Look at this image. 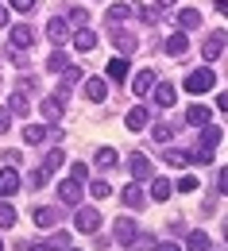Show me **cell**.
Returning <instances> with one entry per match:
<instances>
[{"label":"cell","mask_w":228,"mask_h":251,"mask_svg":"<svg viewBox=\"0 0 228 251\" xmlns=\"http://www.w3.org/2000/svg\"><path fill=\"white\" fill-rule=\"evenodd\" d=\"M221 50H225V39H221V35H217V39H209V43L201 47V54H205L209 62H213V58H221Z\"/></svg>","instance_id":"cell-22"},{"label":"cell","mask_w":228,"mask_h":251,"mask_svg":"<svg viewBox=\"0 0 228 251\" xmlns=\"http://www.w3.org/2000/svg\"><path fill=\"white\" fill-rule=\"evenodd\" d=\"M112 43H116L124 54H131V50L139 47V43H135V35H128V31H112Z\"/></svg>","instance_id":"cell-18"},{"label":"cell","mask_w":228,"mask_h":251,"mask_svg":"<svg viewBox=\"0 0 228 251\" xmlns=\"http://www.w3.org/2000/svg\"><path fill=\"white\" fill-rule=\"evenodd\" d=\"M8 4H12L16 12H31V8H35V0H8Z\"/></svg>","instance_id":"cell-40"},{"label":"cell","mask_w":228,"mask_h":251,"mask_svg":"<svg viewBox=\"0 0 228 251\" xmlns=\"http://www.w3.org/2000/svg\"><path fill=\"white\" fill-rule=\"evenodd\" d=\"M58 197H62L66 205H77V201H81V182H77V178H66L62 186H58Z\"/></svg>","instance_id":"cell-6"},{"label":"cell","mask_w":228,"mask_h":251,"mask_svg":"<svg viewBox=\"0 0 228 251\" xmlns=\"http://www.w3.org/2000/svg\"><path fill=\"white\" fill-rule=\"evenodd\" d=\"M12 224H16V209L0 197V228H12Z\"/></svg>","instance_id":"cell-28"},{"label":"cell","mask_w":228,"mask_h":251,"mask_svg":"<svg viewBox=\"0 0 228 251\" xmlns=\"http://www.w3.org/2000/svg\"><path fill=\"white\" fill-rule=\"evenodd\" d=\"M186 248L205 251V248H209V236H205V232H190V236H186Z\"/></svg>","instance_id":"cell-30"},{"label":"cell","mask_w":228,"mask_h":251,"mask_svg":"<svg viewBox=\"0 0 228 251\" xmlns=\"http://www.w3.org/2000/svg\"><path fill=\"white\" fill-rule=\"evenodd\" d=\"M20 174H16V166H4L0 170V197H12V193H20Z\"/></svg>","instance_id":"cell-3"},{"label":"cell","mask_w":228,"mask_h":251,"mask_svg":"<svg viewBox=\"0 0 228 251\" xmlns=\"http://www.w3.org/2000/svg\"><path fill=\"white\" fill-rule=\"evenodd\" d=\"M217 182H221V189L228 193V166H221V174H217Z\"/></svg>","instance_id":"cell-42"},{"label":"cell","mask_w":228,"mask_h":251,"mask_svg":"<svg viewBox=\"0 0 228 251\" xmlns=\"http://www.w3.org/2000/svg\"><path fill=\"white\" fill-rule=\"evenodd\" d=\"M151 85H155V70H139V74L131 77V93H135V97H147V93H151Z\"/></svg>","instance_id":"cell-5"},{"label":"cell","mask_w":228,"mask_h":251,"mask_svg":"<svg viewBox=\"0 0 228 251\" xmlns=\"http://www.w3.org/2000/svg\"><path fill=\"white\" fill-rule=\"evenodd\" d=\"M213 85H217V74H213V70H194V74L186 77V89H190V93H209Z\"/></svg>","instance_id":"cell-1"},{"label":"cell","mask_w":228,"mask_h":251,"mask_svg":"<svg viewBox=\"0 0 228 251\" xmlns=\"http://www.w3.org/2000/svg\"><path fill=\"white\" fill-rule=\"evenodd\" d=\"M155 139L166 143V139H170V124H155Z\"/></svg>","instance_id":"cell-39"},{"label":"cell","mask_w":228,"mask_h":251,"mask_svg":"<svg viewBox=\"0 0 228 251\" xmlns=\"http://www.w3.org/2000/svg\"><path fill=\"white\" fill-rule=\"evenodd\" d=\"M108 77H112V81H124V77H128V58H112V62H108Z\"/></svg>","instance_id":"cell-21"},{"label":"cell","mask_w":228,"mask_h":251,"mask_svg":"<svg viewBox=\"0 0 228 251\" xmlns=\"http://www.w3.org/2000/svg\"><path fill=\"white\" fill-rule=\"evenodd\" d=\"M151 97H155V104H159V108H170L178 93H174V85H166V81H163V85H151Z\"/></svg>","instance_id":"cell-7"},{"label":"cell","mask_w":228,"mask_h":251,"mask_svg":"<svg viewBox=\"0 0 228 251\" xmlns=\"http://www.w3.org/2000/svg\"><path fill=\"white\" fill-rule=\"evenodd\" d=\"M74 224H77V232L93 236V232L101 228V213H97V209H77V220H74Z\"/></svg>","instance_id":"cell-2"},{"label":"cell","mask_w":228,"mask_h":251,"mask_svg":"<svg viewBox=\"0 0 228 251\" xmlns=\"http://www.w3.org/2000/svg\"><path fill=\"white\" fill-rule=\"evenodd\" d=\"M47 178H51L47 166H35V170H31V186H47Z\"/></svg>","instance_id":"cell-36"},{"label":"cell","mask_w":228,"mask_h":251,"mask_svg":"<svg viewBox=\"0 0 228 251\" xmlns=\"http://www.w3.org/2000/svg\"><path fill=\"white\" fill-rule=\"evenodd\" d=\"M128 170H131V178H151V162H147V155H131Z\"/></svg>","instance_id":"cell-10"},{"label":"cell","mask_w":228,"mask_h":251,"mask_svg":"<svg viewBox=\"0 0 228 251\" xmlns=\"http://www.w3.org/2000/svg\"><path fill=\"white\" fill-rule=\"evenodd\" d=\"M197 186H201V182H197L194 174H186V178H182V182H178V186H174V189H182V193H194Z\"/></svg>","instance_id":"cell-37"},{"label":"cell","mask_w":228,"mask_h":251,"mask_svg":"<svg viewBox=\"0 0 228 251\" xmlns=\"http://www.w3.org/2000/svg\"><path fill=\"white\" fill-rule=\"evenodd\" d=\"M170 193H174V186H170L166 178H155V186H151V197H155V201H166Z\"/></svg>","instance_id":"cell-24"},{"label":"cell","mask_w":228,"mask_h":251,"mask_svg":"<svg viewBox=\"0 0 228 251\" xmlns=\"http://www.w3.org/2000/svg\"><path fill=\"white\" fill-rule=\"evenodd\" d=\"M8 120H12V112H8V108H0V135H4L8 127H12V124H8Z\"/></svg>","instance_id":"cell-41"},{"label":"cell","mask_w":228,"mask_h":251,"mask_svg":"<svg viewBox=\"0 0 228 251\" xmlns=\"http://www.w3.org/2000/svg\"><path fill=\"white\" fill-rule=\"evenodd\" d=\"M39 112H43L47 120H62V100H58V97H47V100L39 104Z\"/></svg>","instance_id":"cell-11"},{"label":"cell","mask_w":228,"mask_h":251,"mask_svg":"<svg viewBox=\"0 0 228 251\" xmlns=\"http://www.w3.org/2000/svg\"><path fill=\"white\" fill-rule=\"evenodd\" d=\"M201 143H205V151H213V147L221 143V127L217 124H201Z\"/></svg>","instance_id":"cell-15"},{"label":"cell","mask_w":228,"mask_h":251,"mask_svg":"<svg viewBox=\"0 0 228 251\" xmlns=\"http://www.w3.org/2000/svg\"><path fill=\"white\" fill-rule=\"evenodd\" d=\"M89 193H93V197H97V201H104V197H108V193H112V186H108V182H93V186H89Z\"/></svg>","instance_id":"cell-35"},{"label":"cell","mask_w":228,"mask_h":251,"mask_svg":"<svg viewBox=\"0 0 228 251\" xmlns=\"http://www.w3.org/2000/svg\"><path fill=\"white\" fill-rule=\"evenodd\" d=\"M35 224H39V228H54V220H58V213H54V209H39V205H35Z\"/></svg>","instance_id":"cell-17"},{"label":"cell","mask_w":228,"mask_h":251,"mask_svg":"<svg viewBox=\"0 0 228 251\" xmlns=\"http://www.w3.org/2000/svg\"><path fill=\"white\" fill-rule=\"evenodd\" d=\"M166 162H170V166H186V162H190V151H178V147H170V151H166Z\"/></svg>","instance_id":"cell-32"},{"label":"cell","mask_w":228,"mask_h":251,"mask_svg":"<svg viewBox=\"0 0 228 251\" xmlns=\"http://www.w3.org/2000/svg\"><path fill=\"white\" fill-rule=\"evenodd\" d=\"M131 240H135V224H131L128 217L116 220V244H131Z\"/></svg>","instance_id":"cell-16"},{"label":"cell","mask_w":228,"mask_h":251,"mask_svg":"<svg viewBox=\"0 0 228 251\" xmlns=\"http://www.w3.org/2000/svg\"><path fill=\"white\" fill-rule=\"evenodd\" d=\"M4 24H8V8H0V27H4Z\"/></svg>","instance_id":"cell-43"},{"label":"cell","mask_w":228,"mask_h":251,"mask_svg":"<svg viewBox=\"0 0 228 251\" xmlns=\"http://www.w3.org/2000/svg\"><path fill=\"white\" fill-rule=\"evenodd\" d=\"M70 178H77V182H85V178H89V170H85V162H74V166H70Z\"/></svg>","instance_id":"cell-38"},{"label":"cell","mask_w":228,"mask_h":251,"mask_svg":"<svg viewBox=\"0 0 228 251\" xmlns=\"http://www.w3.org/2000/svg\"><path fill=\"white\" fill-rule=\"evenodd\" d=\"M85 97H89V100H104V97H108V85H104L101 77H89V81H85Z\"/></svg>","instance_id":"cell-14"},{"label":"cell","mask_w":228,"mask_h":251,"mask_svg":"<svg viewBox=\"0 0 228 251\" xmlns=\"http://www.w3.org/2000/svg\"><path fill=\"white\" fill-rule=\"evenodd\" d=\"M47 35H51L54 43H66V35H70V27H66V20H51V24H47Z\"/></svg>","instance_id":"cell-19"},{"label":"cell","mask_w":228,"mask_h":251,"mask_svg":"<svg viewBox=\"0 0 228 251\" xmlns=\"http://www.w3.org/2000/svg\"><path fill=\"white\" fill-rule=\"evenodd\" d=\"M24 139H27V143H43V139H47V127L43 124H27L24 127Z\"/></svg>","instance_id":"cell-25"},{"label":"cell","mask_w":228,"mask_h":251,"mask_svg":"<svg viewBox=\"0 0 228 251\" xmlns=\"http://www.w3.org/2000/svg\"><path fill=\"white\" fill-rule=\"evenodd\" d=\"M135 12H139L143 24H159V16H163V8H135Z\"/></svg>","instance_id":"cell-34"},{"label":"cell","mask_w":228,"mask_h":251,"mask_svg":"<svg viewBox=\"0 0 228 251\" xmlns=\"http://www.w3.org/2000/svg\"><path fill=\"white\" fill-rule=\"evenodd\" d=\"M170 4H174V0H155V8H170Z\"/></svg>","instance_id":"cell-44"},{"label":"cell","mask_w":228,"mask_h":251,"mask_svg":"<svg viewBox=\"0 0 228 251\" xmlns=\"http://www.w3.org/2000/svg\"><path fill=\"white\" fill-rule=\"evenodd\" d=\"M178 24H182V27H197V24H201L197 8H182V12H178Z\"/></svg>","instance_id":"cell-29"},{"label":"cell","mask_w":228,"mask_h":251,"mask_svg":"<svg viewBox=\"0 0 228 251\" xmlns=\"http://www.w3.org/2000/svg\"><path fill=\"white\" fill-rule=\"evenodd\" d=\"M8 112H12V116H27V112H31L27 97H24V93H12V97H8Z\"/></svg>","instance_id":"cell-13"},{"label":"cell","mask_w":228,"mask_h":251,"mask_svg":"<svg viewBox=\"0 0 228 251\" xmlns=\"http://www.w3.org/2000/svg\"><path fill=\"white\" fill-rule=\"evenodd\" d=\"M120 197H124V205H128V209H139V205H143V193H139V186H128Z\"/></svg>","instance_id":"cell-26"},{"label":"cell","mask_w":228,"mask_h":251,"mask_svg":"<svg viewBox=\"0 0 228 251\" xmlns=\"http://www.w3.org/2000/svg\"><path fill=\"white\" fill-rule=\"evenodd\" d=\"M66 66H70V58H66L62 50H54V54H51V58H47V70H54V74H62Z\"/></svg>","instance_id":"cell-31"},{"label":"cell","mask_w":228,"mask_h":251,"mask_svg":"<svg viewBox=\"0 0 228 251\" xmlns=\"http://www.w3.org/2000/svg\"><path fill=\"white\" fill-rule=\"evenodd\" d=\"M131 12H135L131 4H112V8H108V20H112V24H120V20H128Z\"/></svg>","instance_id":"cell-27"},{"label":"cell","mask_w":228,"mask_h":251,"mask_svg":"<svg viewBox=\"0 0 228 251\" xmlns=\"http://www.w3.org/2000/svg\"><path fill=\"white\" fill-rule=\"evenodd\" d=\"M8 39H12V47H20V50H27L35 43V31L27 24H16V27H8Z\"/></svg>","instance_id":"cell-4"},{"label":"cell","mask_w":228,"mask_h":251,"mask_svg":"<svg viewBox=\"0 0 228 251\" xmlns=\"http://www.w3.org/2000/svg\"><path fill=\"white\" fill-rule=\"evenodd\" d=\"M0 248H4V244H0Z\"/></svg>","instance_id":"cell-45"},{"label":"cell","mask_w":228,"mask_h":251,"mask_svg":"<svg viewBox=\"0 0 228 251\" xmlns=\"http://www.w3.org/2000/svg\"><path fill=\"white\" fill-rule=\"evenodd\" d=\"M147 120H151V112L143 108V104H135L128 112V131H139V127H147Z\"/></svg>","instance_id":"cell-9"},{"label":"cell","mask_w":228,"mask_h":251,"mask_svg":"<svg viewBox=\"0 0 228 251\" xmlns=\"http://www.w3.org/2000/svg\"><path fill=\"white\" fill-rule=\"evenodd\" d=\"M93 162H97L101 170H108V166H116V151L112 147H101L97 155H93Z\"/></svg>","instance_id":"cell-23"},{"label":"cell","mask_w":228,"mask_h":251,"mask_svg":"<svg viewBox=\"0 0 228 251\" xmlns=\"http://www.w3.org/2000/svg\"><path fill=\"white\" fill-rule=\"evenodd\" d=\"M74 47H77V50H93V47H97V35H93V31H85V27H81V31L74 35Z\"/></svg>","instance_id":"cell-20"},{"label":"cell","mask_w":228,"mask_h":251,"mask_svg":"<svg viewBox=\"0 0 228 251\" xmlns=\"http://www.w3.org/2000/svg\"><path fill=\"white\" fill-rule=\"evenodd\" d=\"M186 47H190V35L186 31H174L170 39H166V54H182Z\"/></svg>","instance_id":"cell-12"},{"label":"cell","mask_w":228,"mask_h":251,"mask_svg":"<svg viewBox=\"0 0 228 251\" xmlns=\"http://www.w3.org/2000/svg\"><path fill=\"white\" fill-rule=\"evenodd\" d=\"M62 162H66V151H58V147H54V151L47 155V162H43V166H47V170H58Z\"/></svg>","instance_id":"cell-33"},{"label":"cell","mask_w":228,"mask_h":251,"mask_svg":"<svg viewBox=\"0 0 228 251\" xmlns=\"http://www.w3.org/2000/svg\"><path fill=\"white\" fill-rule=\"evenodd\" d=\"M186 124H190V127L209 124V108H205V104H190V108H186Z\"/></svg>","instance_id":"cell-8"}]
</instances>
